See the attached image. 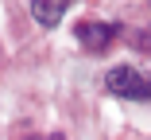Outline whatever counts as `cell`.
Listing matches in <instances>:
<instances>
[{
  "label": "cell",
  "instance_id": "1",
  "mask_svg": "<svg viewBox=\"0 0 151 140\" xmlns=\"http://www.w3.org/2000/svg\"><path fill=\"white\" fill-rule=\"evenodd\" d=\"M105 86L124 101H151V78L136 66H112L105 74Z\"/></svg>",
  "mask_w": 151,
  "mask_h": 140
},
{
  "label": "cell",
  "instance_id": "2",
  "mask_svg": "<svg viewBox=\"0 0 151 140\" xmlns=\"http://www.w3.org/2000/svg\"><path fill=\"white\" fill-rule=\"evenodd\" d=\"M74 39H78L81 51H89V54H105V51L116 43V27H112V23H78Z\"/></svg>",
  "mask_w": 151,
  "mask_h": 140
},
{
  "label": "cell",
  "instance_id": "3",
  "mask_svg": "<svg viewBox=\"0 0 151 140\" xmlns=\"http://www.w3.org/2000/svg\"><path fill=\"white\" fill-rule=\"evenodd\" d=\"M31 16L43 27H58L66 16V0H31Z\"/></svg>",
  "mask_w": 151,
  "mask_h": 140
},
{
  "label": "cell",
  "instance_id": "4",
  "mask_svg": "<svg viewBox=\"0 0 151 140\" xmlns=\"http://www.w3.org/2000/svg\"><path fill=\"white\" fill-rule=\"evenodd\" d=\"M132 47H136V51H151V31H139V35L132 39Z\"/></svg>",
  "mask_w": 151,
  "mask_h": 140
}]
</instances>
